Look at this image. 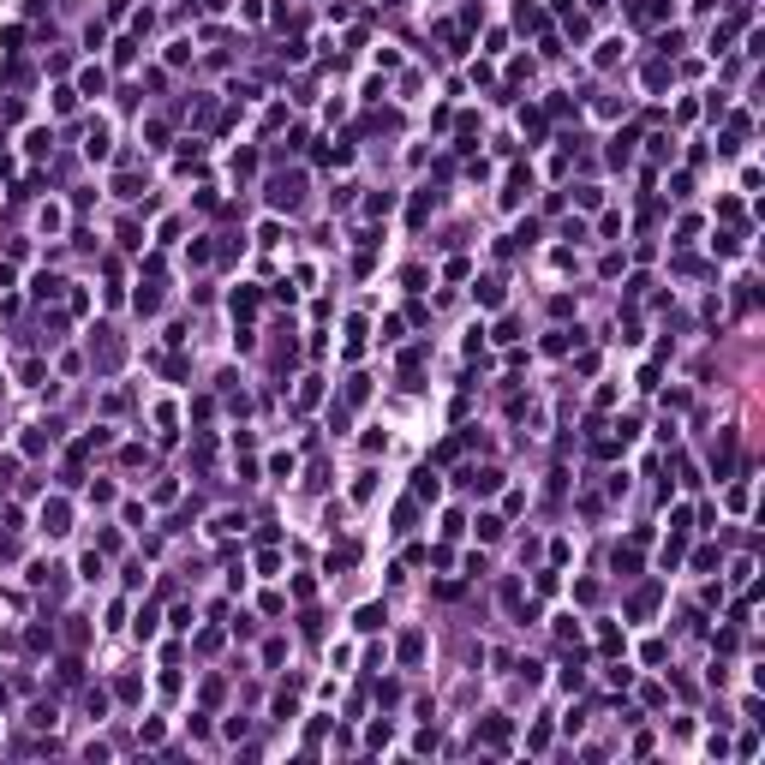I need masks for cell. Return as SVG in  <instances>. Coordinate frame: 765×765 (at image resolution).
Masks as SVG:
<instances>
[{"mask_svg": "<svg viewBox=\"0 0 765 765\" xmlns=\"http://www.w3.org/2000/svg\"><path fill=\"white\" fill-rule=\"evenodd\" d=\"M479 538H484V544L502 538V520H496V514H479Z\"/></svg>", "mask_w": 765, "mask_h": 765, "instance_id": "obj_15", "label": "cell"}, {"mask_svg": "<svg viewBox=\"0 0 765 765\" xmlns=\"http://www.w3.org/2000/svg\"><path fill=\"white\" fill-rule=\"evenodd\" d=\"M353 562H359V544H335L329 550V568H353Z\"/></svg>", "mask_w": 765, "mask_h": 765, "instance_id": "obj_8", "label": "cell"}, {"mask_svg": "<svg viewBox=\"0 0 765 765\" xmlns=\"http://www.w3.org/2000/svg\"><path fill=\"white\" fill-rule=\"evenodd\" d=\"M574 204L580 210H598V186H574Z\"/></svg>", "mask_w": 765, "mask_h": 765, "instance_id": "obj_18", "label": "cell"}, {"mask_svg": "<svg viewBox=\"0 0 765 765\" xmlns=\"http://www.w3.org/2000/svg\"><path fill=\"white\" fill-rule=\"evenodd\" d=\"M66 520H72V514H66V502H60V496H54V502H48V509H42V526H48V532H54V538H60V532H66Z\"/></svg>", "mask_w": 765, "mask_h": 765, "instance_id": "obj_3", "label": "cell"}, {"mask_svg": "<svg viewBox=\"0 0 765 765\" xmlns=\"http://www.w3.org/2000/svg\"><path fill=\"white\" fill-rule=\"evenodd\" d=\"M270 204H275V210H293V204H299V174H293V180H275Z\"/></svg>", "mask_w": 765, "mask_h": 765, "instance_id": "obj_2", "label": "cell"}, {"mask_svg": "<svg viewBox=\"0 0 765 765\" xmlns=\"http://www.w3.org/2000/svg\"><path fill=\"white\" fill-rule=\"evenodd\" d=\"M84 150H90V156H108V132H102V126H90V138H84Z\"/></svg>", "mask_w": 765, "mask_h": 765, "instance_id": "obj_16", "label": "cell"}, {"mask_svg": "<svg viewBox=\"0 0 765 765\" xmlns=\"http://www.w3.org/2000/svg\"><path fill=\"white\" fill-rule=\"evenodd\" d=\"M484 741H491V748H502V741H509V723H502V718H484Z\"/></svg>", "mask_w": 765, "mask_h": 765, "instance_id": "obj_10", "label": "cell"}, {"mask_svg": "<svg viewBox=\"0 0 765 765\" xmlns=\"http://www.w3.org/2000/svg\"><path fill=\"white\" fill-rule=\"evenodd\" d=\"M96 335H102V341L90 347V353H96V365H102V371H114V365H120V341H114L108 329H96Z\"/></svg>", "mask_w": 765, "mask_h": 765, "instance_id": "obj_1", "label": "cell"}, {"mask_svg": "<svg viewBox=\"0 0 765 765\" xmlns=\"http://www.w3.org/2000/svg\"><path fill=\"white\" fill-rule=\"evenodd\" d=\"M652 604H658V586H640V592H634V604H628V610H634V616H640V622H645V616H652Z\"/></svg>", "mask_w": 765, "mask_h": 765, "instance_id": "obj_7", "label": "cell"}, {"mask_svg": "<svg viewBox=\"0 0 765 765\" xmlns=\"http://www.w3.org/2000/svg\"><path fill=\"white\" fill-rule=\"evenodd\" d=\"M479 305H502V281H479Z\"/></svg>", "mask_w": 765, "mask_h": 765, "instance_id": "obj_17", "label": "cell"}, {"mask_svg": "<svg viewBox=\"0 0 765 765\" xmlns=\"http://www.w3.org/2000/svg\"><path fill=\"white\" fill-rule=\"evenodd\" d=\"M413 496H436V472L425 466V472H413Z\"/></svg>", "mask_w": 765, "mask_h": 765, "instance_id": "obj_12", "label": "cell"}, {"mask_svg": "<svg viewBox=\"0 0 765 765\" xmlns=\"http://www.w3.org/2000/svg\"><path fill=\"white\" fill-rule=\"evenodd\" d=\"M610 568L622 574V580H628V574L640 568V544H628V550H616V556H610Z\"/></svg>", "mask_w": 765, "mask_h": 765, "instance_id": "obj_5", "label": "cell"}, {"mask_svg": "<svg viewBox=\"0 0 765 765\" xmlns=\"http://www.w3.org/2000/svg\"><path fill=\"white\" fill-rule=\"evenodd\" d=\"M359 628H365V634L383 628V604H365V610H359Z\"/></svg>", "mask_w": 765, "mask_h": 765, "instance_id": "obj_14", "label": "cell"}, {"mask_svg": "<svg viewBox=\"0 0 765 765\" xmlns=\"http://www.w3.org/2000/svg\"><path fill=\"white\" fill-rule=\"evenodd\" d=\"M628 156H634V132H622V138H616V144H610V162L622 167V162H628Z\"/></svg>", "mask_w": 765, "mask_h": 765, "instance_id": "obj_11", "label": "cell"}, {"mask_svg": "<svg viewBox=\"0 0 765 765\" xmlns=\"http://www.w3.org/2000/svg\"><path fill=\"white\" fill-rule=\"evenodd\" d=\"M425 658V634L413 628V634H401V664H419Z\"/></svg>", "mask_w": 765, "mask_h": 765, "instance_id": "obj_6", "label": "cell"}, {"mask_svg": "<svg viewBox=\"0 0 765 765\" xmlns=\"http://www.w3.org/2000/svg\"><path fill=\"white\" fill-rule=\"evenodd\" d=\"M598 645H604V652H616V645H622V634H616L610 622H598Z\"/></svg>", "mask_w": 765, "mask_h": 765, "instance_id": "obj_20", "label": "cell"}, {"mask_svg": "<svg viewBox=\"0 0 765 765\" xmlns=\"http://www.w3.org/2000/svg\"><path fill=\"white\" fill-rule=\"evenodd\" d=\"M389 204H395L389 192H371V197H365V215H389Z\"/></svg>", "mask_w": 765, "mask_h": 765, "instance_id": "obj_13", "label": "cell"}, {"mask_svg": "<svg viewBox=\"0 0 765 765\" xmlns=\"http://www.w3.org/2000/svg\"><path fill=\"white\" fill-rule=\"evenodd\" d=\"M730 466H735V431L718 436V479H730Z\"/></svg>", "mask_w": 765, "mask_h": 765, "instance_id": "obj_4", "label": "cell"}, {"mask_svg": "<svg viewBox=\"0 0 765 765\" xmlns=\"http://www.w3.org/2000/svg\"><path fill=\"white\" fill-rule=\"evenodd\" d=\"M233 311H245V317L257 311V293H252V287H240V293H233Z\"/></svg>", "mask_w": 765, "mask_h": 765, "instance_id": "obj_19", "label": "cell"}, {"mask_svg": "<svg viewBox=\"0 0 765 765\" xmlns=\"http://www.w3.org/2000/svg\"><path fill=\"white\" fill-rule=\"evenodd\" d=\"M664 84H670V66L652 60V66H645V90H664Z\"/></svg>", "mask_w": 765, "mask_h": 765, "instance_id": "obj_9", "label": "cell"}]
</instances>
